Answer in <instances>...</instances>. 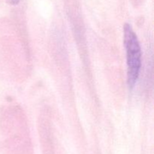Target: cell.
<instances>
[{"label":"cell","mask_w":154,"mask_h":154,"mask_svg":"<svg viewBox=\"0 0 154 154\" xmlns=\"http://www.w3.org/2000/svg\"><path fill=\"white\" fill-rule=\"evenodd\" d=\"M124 44L127 54V79L129 88H133L139 75L141 53L136 35L129 24L124 26Z\"/></svg>","instance_id":"6da1fadb"},{"label":"cell","mask_w":154,"mask_h":154,"mask_svg":"<svg viewBox=\"0 0 154 154\" xmlns=\"http://www.w3.org/2000/svg\"><path fill=\"white\" fill-rule=\"evenodd\" d=\"M8 2V3H9L10 5H17L19 3L20 0H6Z\"/></svg>","instance_id":"7a4b0ae2"}]
</instances>
